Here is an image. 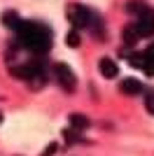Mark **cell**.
<instances>
[{
  "label": "cell",
  "mask_w": 154,
  "mask_h": 156,
  "mask_svg": "<svg viewBox=\"0 0 154 156\" xmlns=\"http://www.w3.org/2000/svg\"><path fill=\"white\" fill-rule=\"evenodd\" d=\"M16 37L33 54H47L51 47L49 28L45 23H38V21H21L19 28H16Z\"/></svg>",
  "instance_id": "6da1fadb"
},
{
  "label": "cell",
  "mask_w": 154,
  "mask_h": 156,
  "mask_svg": "<svg viewBox=\"0 0 154 156\" xmlns=\"http://www.w3.org/2000/svg\"><path fill=\"white\" fill-rule=\"evenodd\" d=\"M70 21H72V26L75 28H91V26H96V30H101V21H98L96 12L94 9H89V7H84V5H75L70 7Z\"/></svg>",
  "instance_id": "7a4b0ae2"
},
{
  "label": "cell",
  "mask_w": 154,
  "mask_h": 156,
  "mask_svg": "<svg viewBox=\"0 0 154 156\" xmlns=\"http://www.w3.org/2000/svg\"><path fill=\"white\" fill-rule=\"evenodd\" d=\"M12 75L19 79H28L35 84V79H38V84H42V75H45V68L42 63H35V61H28V63H21V65H14L12 68Z\"/></svg>",
  "instance_id": "3957f363"
},
{
  "label": "cell",
  "mask_w": 154,
  "mask_h": 156,
  "mask_svg": "<svg viewBox=\"0 0 154 156\" xmlns=\"http://www.w3.org/2000/svg\"><path fill=\"white\" fill-rule=\"evenodd\" d=\"M54 77H56V82L63 86L65 91H75L77 77H75V72H72V68H68L65 63H56L54 65Z\"/></svg>",
  "instance_id": "277c9868"
},
{
  "label": "cell",
  "mask_w": 154,
  "mask_h": 156,
  "mask_svg": "<svg viewBox=\"0 0 154 156\" xmlns=\"http://www.w3.org/2000/svg\"><path fill=\"white\" fill-rule=\"evenodd\" d=\"M140 70L154 77V44H149L145 51H140Z\"/></svg>",
  "instance_id": "5b68a950"
},
{
  "label": "cell",
  "mask_w": 154,
  "mask_h": 156,
  "mask_svg": "<svg viewBox=\"0 0 154 156\" xmlns=\"http://www.w3.org/2000/svg\"><path fill=\"white\" fill-rule=\"evenodd\" d=\"M98 68H101V75L105 79H115L117 75H119V65H117L112 58H108V56L98 61Z\"/></svg>",
  "instance_id": "8992f818"
},
{
  "label": "cell",
  "mask_w": 154,
  "mask_h": 156,
  "mask_svg": "<svg viewBox=\"0 0 154 156\" xmlns=\"http://www.w3.org/2000/svg\"><path fill=\"white\" fill-rule=\"evenodd\" d=\"M119 91H122L124 96H138V93H142V84L138 79H124L122 86H119Z\"/></svg>",
  "instance_id": "52a82bcc"
},
{
  "label": "cell",
  "mask_w": 154,
  "mask_h": 156,
  "mask_svg": "<svg viewBox=\"0 0 154 156\" xmlns=\"http://www.w3.org/2000/svg\"><path fill=\"white\" fill-rule=\"evenodd\" d=\"M68 121H70V128L77 130V133H79V130H84V128H89V119L84 117V114H70V119H68Z\"/></svg>",
  "instance_id": "ba28073f"
},
{
  "label": "cell",
  "mask_w": 154,
  "mask_h": 156,
  "mask_svg": "<svg viewBox=\"0 0 154 156\" xmlns=\"http://www.w3.org/2000/svg\"><path fill=\"white\" fill-rule=\"evenodd\" d=\"M138 40H140V35L135 33V28H133V26H126V28H124V42H126L128 47H133Z\"/></svg>",
  "instance_id": "9c48e42d"
},
{
  "label": "cell",
  "mask_w": 154,
  "mask_h": 156,
  "mask_svg": "<svg viewBox=\"0 0 154 156\" xmlns=\"http://www.w3.org/2000/svg\"><path fill=\"white\" fill-rule=\"evenodd\" d=\"M2 21H5L7 26L12 28V30H16V28H19V23H21V19L16 16V12H7V14H5V19H2Z\"/></svg>",
  "instance_id": "30bf717a"
},
{
  "label": "cell",
  "mask_w": 154,
  "mask_h": 156,
  "mask_svg": "<svg viewBox=\"0 0 154 156\" xmlns=\"http://www.w3.org/2000/svg\"><path fill=\"white\" fill-rule=\"evenodd\" d=\"M145 110H147L149 114H154V91L145 93Z\"/></svg>",
  "instance_id": "8fae6325"
},
{
  "label": "cell",
  "mask_w": 154,
  "mask_h": 156,
  "mask_svg": "<svg viewBox=\"0 0 154 156\" xmlns=\"http://www.w3.org/2000/svg\"><path fill=\"white\" fill-rule=\"evenodd\" d=\"M68 44H70V47H77V44H79V35H77V30H72L70 35H68Z\"/></svg>",
  "instance_id": "7c38bea8"
},
{
  "label": "cell",
  "mask_w": 154,
  "mask_h": 156,
  "mask_svg": "<svg viewBox=\"0 0 154 156\" xmlns=\"http://www.w3.org/2000/svg\"><path fill=\"white\" fill-rule=\"evenodd\" d=\"M56 149H58L56 144H49V147L45 149V156H49V154H56Z\"/></svg>",
  "instance_id": "4fadbf2b"
},
{
  "label": "cell",
  "mask_w": 154,
  "mask_h": 156,
  "mask_svg": "<svg viewBox=\"0 0 154 156\" xmlns=\"http://www.w3.org/2000/svg\"><path fill=\"white\" fill-rule=\"evenodd\" d=\"M0 121H2V117H0Z\"/></svg>",
  "instance_id": "5bb4252c"
}]
</instances>
